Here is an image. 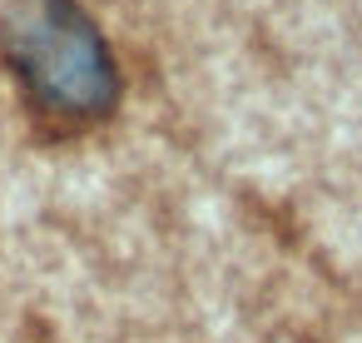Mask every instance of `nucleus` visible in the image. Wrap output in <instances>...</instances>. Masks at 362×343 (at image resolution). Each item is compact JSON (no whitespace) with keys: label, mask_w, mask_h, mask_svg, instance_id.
<instances>
[{"label":"nucleus","mask_w":362,"mask_h":343,"mask_svg":"<svg viewBox=\"0 0 362 343\" xmlns=\"http://www.w3.org/2000/svg\"><path fill=\"white\" fill-rule=\"evenodd\" d=\"M0 65L55 125H100L119 105L115 50L80 0H11L0 11Z\"/></svg>","instance_id":"f257e3e1"}]
</instances>
